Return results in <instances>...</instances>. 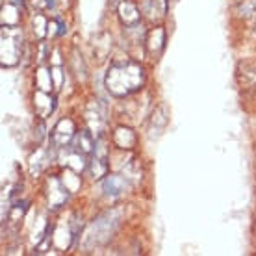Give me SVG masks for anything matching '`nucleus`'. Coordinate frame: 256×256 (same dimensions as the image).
<instances>
[{
  "mask_svg": "<svg viewBox=\"0 0 256 256\" xmlns=\"http://www.w3.org/2000/svg\"><path fill=\"white\" fill-rule=\"evenodd\" d=\"M20 32L15 26H4V32H2V60L4 65H13L17 62L20 54Z\"/></svg>",
  "mask_w": 256,
  "mask_h": 256,
  "instance_id": "nucleus-2",
  "label": "nucleus"
},
{
  "mask_svg": "<svg viewBox=\"0 0 256 256\" xmlns=\"http://www.w3.org/2000/svg\"><path fill=\"white\" fill-rule=\"evenodd\" d=\"M36 80H38V88L41 91H50L52 88V74L46 69H39L38 74H36Z\"/></svg>",
  "mask_w": 256,
  "mask_h": 256,
  "instance_id": "nucleus-10",
  "label": "nucleus"
},
{
  "mask_svg": "<svg viewBox=\"0 0 256 256\" xmlns=\"http://www.w3.org/2000/svg\"><path fill=\"white\" fill-rule=\"evenodd\" d=\"M164 43H166V32L162 28H154L147 38V50L152 56H158L162 52V48H164Z\"/></svg>",
  "mask_w": 256,
  "mask_h": 256,
  "instance_id": "nucleus-8",
  "label": "nucleus"
},
{
  "mask_svg": "<svg viewBox=\"0 0 256 256\" xmlns=\"http://www.w3.org/2000/svg\"><path fill=\"white\" fill-rule=\"evenodd\" d=\"M145 70L134 60H117L106 72V90L116 96H126L141 90Z\"/></svg>",
  "mask_w": 256,
  "mask_h": 256,
  "instance_id": "nucleus-1",
  "label": "nucleus"
},
{
  "mask_svg": "<svg viewBox=\"0 0 256 256\" xmlns=\"http://www.w3.org/2000/svg\"><path fill=\"white\" fill-rule=\"evenodd\" d=\"M74 138V122L70 119H64L56 124V128L52 130V143L56 147H64L65 143H69Z\"/></svg>",
  "mask_w": 256,
  "mask_h": 256,
  "instance_id": "nucleus-4",
  "label": "nucleus"
},
{
  "mask_svg": "<svg viewBox=\"0 0 256 256\" xmlns=\"http://www.w3.org/2000/svg\"><path fill=\"white\" fill-rule=\"evenodd\" d=\"M102 190L110 197H117L126 190V180L121 174H108L102 182Z\"/></svg>",
  "mask_w": 256,
  "mask_h": 256,
  "instance_id": "nucleus-5",
  "label": "nucleus"
},
{
  "mask_svg": "<svg viewBox=\"0 0 256 256\" xmlns=\"http://www.w3.org/2000/svg\"><path fill=\"white\" fill-rule=\"evenodd\" d=\"M116 216V212H112V214H104L102 218H98L93 224V228H91V234L90 236L95 240V244H102L110 238V234L114 232V228L117 226L119 223V218H114Z\"/></svg>",
  "mask_w": 256,
  "mask_h": 256,
  "instance_id": "nucleus-3",
  "label": "nucleus"
},
{
  "mask_svg": "<svg viewBox=\"0 0 256 256\" xmlns=\"http://www.w3.org/2000/svg\"><path fill=\"white\" fill-rule=\"evenodd\" d=\"M95 145L96 141L93 138V132L90 130H84L80 134L74 136V150L80 154H90V152H95Z\"/></svg>",
  "mask_w": 256,
  "mask_h": 256,
  "instance_id": "nucleus-7",
  "label": "nucleus"
},
{
  "mask_svg": "<svg viewBox=\"0 0 256 256\" xmlns=\"http://www.w3.org/2000/svg\"><path fill=\"white\" fill-rule=\"evenodd\" d=\"M119 17H121V20L126 26H134V24L140 22L141 13H140V10H138V6H136L134 2L124 0V2H121V6H119Z\"/></svg>",
  "mask_w": 256,
  "mask_h": 256,
  "instance_id": "nucleus-6",
  "label": "nucleus"
},
{
  "mask_svg": "<svg viewBox=\"0 0 256 256\" xmlns=\"http://www.w3.org/2000/svg\"><path fill=\"white\" fill-rule=\"evenodd\" d=\"M114 141H116V145L119 148H132L136 143V136L130 128H117Z\"/></svg>",
  "mask_w": 256,
  "mask_h": 256,
  "instance_id": "nucleus-9",
  "label": "nucleus"
}]
</instances>
